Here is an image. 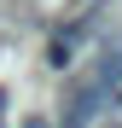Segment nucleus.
<instances>
[{
	"label": "nucleus",
	"instance_id": "1",
	"mask_svg": "<svg viewBox=\"0 0 122 128\" xmlns=\"http://www.w3.org/2000/svg\"><path fill=\"white\" fill-rule=\"evenodd\" d=\"M17 128H52V122L41 116V111H29V116H17Z\"/></svg>",
	"mask_w": 122,
	"mask_h": 128
},
{
	"label": "nucleus",
	"instance_id": "2",
	"mask_svg": "<svg viewBox=\"0 0 122 128\" xmlns=\"http://www.w3.org/2000/svg\"><path fill=\"white\" fill-rule=\"evenodd\" d=\"M0 105H6V93H0Z\"/></svg>",
	"mask_w": 122,
	"mask_h": 128
}]
</instances>
